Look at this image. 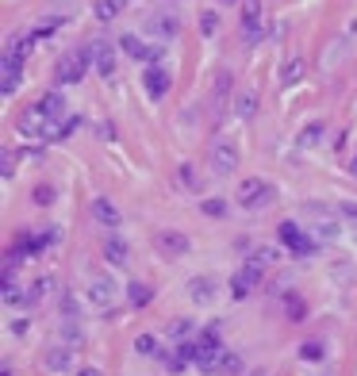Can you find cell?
Masks as SVG:
<instances>
[{"mask_svg":"<svg viewBox=\"0 0 357 376\" xmlns=\"http://www.w3.org/2000/svg\"><path fill=\"white\" fill-rule=\"evenodd\" d=\"M196 353H193V365H200L204 373H212L215 365L223 361V342H219V323H212V327H204L200 338L193 342Z\"/></svg>","mask_w":357,"mask_h":376,"instance_id":"cell-1","label":"cell"},{"mask_svg":"<svg viewBox=\"0 0 357 376\" xmlns=\"http://www.w3.org/2000/svg\"><path fill=\"white\" fill-rule=\"evenodd\" d=\"M88 62H93V50L81 47V50H69V54H62V62L54 66V77H58V85H77L81 77H85Z\"/></svg>","mask_w":357,"mask_h":376,"instance_id":"cell-2","label":"cell"},{"mask_svg":"<svg viewBox=\"0 0 357 376\" xmlns=\"http://www.w3.org/2000/svg\"><path fill=\"white\" fill-rule=\"evenodd\" d=\"M273 196H277V188L261 177H250V181L238 184V208H246V212H258V208L273 203Z\"/></svg>","mask_w":357,"mask_h":376,"instance_id":"cell-3","label":"cell"},{"mask_svg":"<svg viewBox=\"0 0 357 376\" xmlns=\"http://www.w3.org/2000/svg\"><path fill=\"white\" fill-rule=\"evenodd\" d=\"M277 238L292 250V258H311V253H315V238H308V231H304L296 219H284V223H280V227H277Z\"/></svg>","mask_w":357,"mask_h":376,"instance_id":"cell-4","label":"cell"},{"mask_svg":"<svg viewBox=\"0 0 357 376\" xmlns=\"http://www.w3.org/2000/svg\"><path fill=\"white\" fill-rule=\"evenodd\" d=\"M35 112L54 127H62L69 119V108H66V97H62V92H42V97L35 100Z\"/></svg>","mask_w":357,"mask_h":376,"instance_id":"cell-5","label":"cell"},{"mask_svg":"<svg viewBox=\"0 0 357 376\" xmlns=\"http://www.w3.org/2000/svg\"><path fill=\"white\" fill-rule=\"evenodd\" d=\"M212 169L219 177L234 173V169H238V150H234L231 142H223V138H219V142L212 146Z\"/></svg>","mask_w":357,"mask_h":376,"instance_id":"cell-6","label":"cell"},{"mask_svg":"<svg viewBox=\"0 0 357 376\" xmlns=\"http://www.w3.org/2000/svg\"><path fill=\"white\" fill-rule=\"evenodd\" d=\"M116 296H119V288H116V280L112 277H93L88 280V299H93L97 308H112Z\"/></svg>","mask_w":357,"mask_h":376,"instance_id":"cell-7","label":"cell"},{"mask_svg":"<svg viewBox=\"0 0 357 376\" xmlns=\"http://www.w3.org/2000/svg\"><path fill=\"white\" fill-rule=\"evenodd\" d=\"M143 81H146V92H150V100H162L165 92H169V85H173V77H169V69L165 66H150L143 73Z\"/></svg>","mask_w":357,"mask_h":376,"instance_id":"cell-8","label":"cell"},{"mask_svg":"<svg viewBox=\"0 0 357 376\" xmlns=\"http://www.w3.org/2000/svg\"><path fill=\"white\" fill-rule=\"evenodd\" d=\"M119 47H123V54H131V58H138V62H158L165 54L162 47H146V42H138V35H123Z\"/></svg>","mask_w":357,"mask_h":376,"instance_id":"cell-9","label":"cell"},{"mask_svg":"<svg viewBox=\"0 0 357 376\" xmlns=\"http://www.w3.org/2000/svg\"><path fill=\"white\" fill-rule=\"evenodd\" d=\"M88 50H93V62H97L100 77H112V73H116V50L108 47L104 39H93V42H88Z\"/></svg>","mask_w":357,"mask_h":376,"instance_id":"cell-10","label":"cell"},{"mask_svg":"<svg viewBox=\"0 0 357 376\" xmlns=\"http://www.w3.org/2000/svg\"><path fill=\"white\" fill-rule=\"evenodd\" d=\"M93 219H97L100 227H108V231H116L119 227V208L108 200V196H97V200H93Z\"/></svg>","mask_w":357,"mask_h":376,"instance_id":"cell-11","label":"cell"},{"mask_svg":"<svg viewBox=\"0 0 357 376\" xmlns=\"http://www.w3.org/2000/svg\"><path fill=\"white\" fill-rule=\"evenodd\" d=\"M188 296H193V303H212L215 280L212 277H193V280H188Z\"/></svg>","mask_w":357,"mask_h":376,"instance_id":"cell-12","label":"cell"},{"mask_svg":"<svg viewBox=\"0 0 357 376\" xmlns=\"http://www.w3.org/2000/svg\"><path fill=\"white\" fill-rule=\"evenodd\" d=\"M258 20H261V8H258V0H246V8H242V27H246V35H250V42H258V39H261Z\"/></svg>","mask_w":357,"mask_h":376,"instance_id":"cell-13","label":"cell"},{"mask_svg":"<svg viewBox=\"0 0 357 376\" xmlns=\"http://www.w3.org/2000/svg\"><path fill=\"white\" fill-rule=\"evenodd\" d=\"M104 258L112 261V265H127V242L119 238V234H108L104 238Z\"/></svg>","mask_w":357,"mask_h":376,"instance_id":"cell-14","label":"cell"},{"mask_svg":"<svg viewBox=\"0 0 357 376\" xmlns=\"http://www.w3.org/2000/svg\"><path fill=\"white\" fill-rule=\"evenodd\" d=\"M158 246H162V250H169V253H188V246H193V242L184 238V234H177V231H165V234H158Z\"/></svg>","mask_w":357,"mask_h":376,"instance_id":"cell-15","label":"cell"},{"mask_svg":"<svg viewBox=\"0 0 357 376\" xmlns=\"http://www.w3.org/2000/svg\"><path fill=\"white\" fill-rule=\"evenodd\" d=\"M73 365V349L69 346H54L47 353V368H54V373H62V368H69Z\"/></svg>","mask_w":357,"mask_h":376,"instance_id":"cell-16","label":"cell"},{"mask_svg":"<svg viewBox=\"0 0 357 376\" xmlns=\"http://www.w3.org/2000/svg\"><path fill=\"white\" fill-rule=\"evenodd\" d=\"M127 296H131V303H135V308H146V303L154 299V288H150V284H143V280H135Z\"/></svg>","mask_w":357,"mask_h":376,"instance_id":"cell-17","label":"cell"},{"mask_svg":"<svg viewBox=\"0 0 357 376\" xmlns=\"http://www.w3.org/2000/svg\"><path fill=\"white\" fill-rule=\"evenodd\" d=\"M123 8H127V0H97V16L100 20H116Z\"/></svg>","mask_w":357,"mask_h":376,"instance_id":"cell-18","label":"cell"},{"mask_svg":"<svg viewBox=\"0 0 357 376\" xmlns=\"http://www.w3.org/2000/svg\"><path fill=\"white\" fill-rule=\"evenodd\" d=\"M154 31H158V35H165V39H173L177 31H181V23H177L173 16H158V20H154Z\"/></svg>","mask_w":357,"mask_h":376,"instance_id":"cell-19","label":"cell"},{"mask_svg":"<svg viewBox=\"0 0 357 376\" xmlns=\"http://www.w3.org/2000/svg\"><path fill=\"white\" fill-rule=\"evenodd\" d=\"M135 349H138L143 357H154V353H158V338H154V334H138V338H135Z\"/></svg>","mask_w":357,"mask_h":376,"instance_id":"cell-20","label":"cell"},{"mask_svg":"<svg viewBox=\"0 0 357 376\" xmlns=\"http://www.w3.org/2000/svg\"><path fill=\"white\" fill-rule=\"evenodd\" d=\"M200 212H204V215H215V219H219V215H227V200H204V203H200Z\"/></svg>","mask_w":357,"mask_h":376,"instance_id":"cell-21","label":"cell"},{"mask_svg":"<svg viewBox=\"0 0 357 376\" xmlns=\"http://www.w3.org/2000/svg\"><path fill=\"white\" fill-rule=\"evenodd\" d=\"M35 203H39V208H50V203H54V188H50V184H39V188H35Z\"/></svg>","mask_w":357,"mask_h":376,"instance_id":"cell-22","label":"cell"},{"mask_svg":"<svg viewBox=\"0 0 357 376\" xmlns=\"http://www.w3.org/2000/svg\"><path fill=\"white\" fill-rule=\"evenodd\" d=\"M284 308H288V315L296 318V323H299V318H304V311H308V308H304V299H299V296H288V299H284Z\"/></svg>","mask_w":357,"mask_h":376,"instance_id":"cell-23","label":"cell"},{"mask_svg":"<svg viewBox=\"0 0 357 376\" xmlns=\"http://www.w3.org/2000/svg\"><path fill=\"white\" fill-rule=\"evenodd\" d=\"M77 127H81V116H77V119L69 116V119H66V123H62V127H58V138H54V142H62V138H69V135H73V131H77Z\"/></svg>","mask_w":357,"mask_h":376,"instance_id":"cell-24","label":"cell"},{"mask_svg":"<svg viewBox=\"0 0 357 376\" xmlns=\"http://www.w3.org/2000/svg\"><path fill=\"white\" fill-rule=\"evenodd\" d=\"M227 373H242V357L238 353H223V361H219Z\"/></svg>","mask_w":357,"mask_h":376,"instance_id":"cell-25","label":"cell"},{"mask_svg":"<svg viewBox=\"0 0 357 376\" xmlns=\"http://www.w3.org/2000/svg\"><path fill=\"white\" fill-rule=\"evenodd\" d=\"M200 27H204V35H215V27H219V16H215V12H204Z\"/></svg>","mask_w":357,"mask_h":376,"instance_id":"cell-26","label":"cell"},{"mask_svg":"<svg viewBox=\"0 0 357 376\" xmlns=\"http://www.w3.org/2000/svg\"><path fill=\"white\" fill-rule=\"evenodd\" d=\"M299 73H304V62H299V58H292L288 66H284V81H296Z\"/></svg>","mask_w":357,"mask_h":376,"instance_id":"cell-27","label":"cell"},{"mask_svg":"<svg viewBox=\"0 0 357 376\" xmlns=\"http://www.w3.org/2000/svg\"><path fill=\"white\" fill-rule=\"evenodd\" d=\"M319 357H323V346H319V342H308V346H304V361H319Z\"/></svg>","mask_w":357,"mask_h":376,"instance_id":"cell-28","label":"cell"},{"mask_svg":"<svg viewBox=\"0 0 357 376\" xmlns=\"http://www.w3.org/2000/svg\"><path fill=\"white\" fill-rule=\"evenodd\" d=\"M238 116H242V119L254 116V97H242V100H238Z\"/></svg>","mask_w":357,"mask_h":376,"instance_id":"cell-29","label":"cell"},{"mask_svg":"<svg viewBox=\"0 0 357 376\" xmlns=\"http://www.w3.org/2000/svg\"><path fill=\"white\" fill-rule=\"evenodd\" d=\"M188 330H193V323H188V318H181V323H173V330H169V334H173V338H184Z\"/></svg>","mask_w":357,"mask_h":376,"instance_id":"cell-30","label":"cell"},{"mask_svg":"<svg viewBox=\"0 0 357 376\" xmlns=\"http://www.w3.org/2000/svg\"><path fill=\"white\" fill-rule=\"evenodd\" d=\"M338 212L346 215V219H354V223H357V203H349V200H346V203H338Z\"/></svg>","mask_w":357,"mask_h":376,"instance_id":"cell-31","label":"cell"},{"mask_svg":"<svg viewBox=\"0 0 357 376\" xmlns=\"http://www.w3.org/2000/svg\"><path fill=\"white\" fill-rule=\"evenodd\" d=\"M62 330H66V338H69V342H81V330L73 327V323H66V327H62Z\"/></svg>","mask_w":357,"mask_h":376,"instance_id":"cell-32","label":"cell"},{"mask_svg":"<svg viewBox=\"0 0 357 376\" xmlns=\"http://www.w3.org/2000/svg\"><path fill=\"white\" fill-rule=\"evenodd\" d=\"M100 138H116V127H112V123H100Z\"/></svg>","mask_w":357,"mask_h":376,"instance_id":"cell-33","label":"cell"},{"mask_svg":"<svg viewBox=\"0 0 357 376\" xmlns=\"http://www.w3.org/2000/svg\"><path fill=\"white\" fill-rule=\"evenodd\" d=\"M77 376H100V368H81Z\"/></svg>","mask_w":357,"mask_h":376,"instance_id":"cell-34","label":"cell"},{"mask_svg":"<svg viewBox=\"0 0 357 376\" xmlns=\"http://www.w3.org/2000/svg\"><path fill=\"white\" fill-rule=\"evenodd\" d=\"M349 173H354V177H357V158H354V162H349Z\"/></svg>","mask_w":357,"mask_h":376,"instance_id":"cell-35","label":"cell"}]
</instances>
